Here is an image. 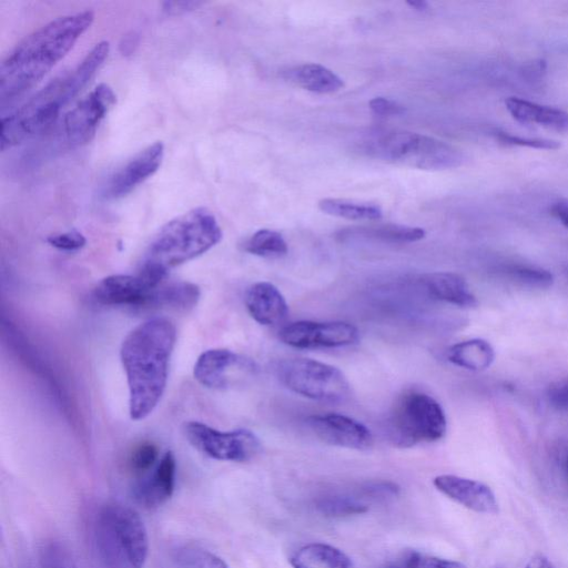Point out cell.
<instances>
[{
    "label": "cell",
    "mask_w": 568,
    "mask_h": 568,
    "mask_svg": "<svg viewBox=\"0 0 568 568\" xmlns=\"http://www.w3.org/2000/svg\"><path fill=\"white\" fill-rule=\"evenodd\" d=\"M567 472H568V459H567Z\"/></svg>",
    "instance_id": "cell-44"
},
{
    "label": "cell",
    "mask_w": 568,
    "mask_h": 568,
    "mask_svg": "<svg viewBox=\"0 0 568 568\" xmlns=\"http://www.w3.org/2000/svg\"><path fill=\"white\" fill-rule=\"evenodd\" d=\"M94 20L90 10L59 17L20 42L0 67L2 105L13 103L34 88L67 56Z\"/></svg>",
    "instance_id": "cell-2"
},
{
    "label": "cell",
    "mask_w": 568,
    "mask_h": 568,
    "mask_svg": "<svg viewBox=\"0 0 568 568\" xmlns=\"http://www.w3.org/2000/svg\"><path fill=\"white\" fill-rule=\"evenodd\" d=\"M50 246L57 250L65 252H76L86 246L87 239L77 230H71L57 235L50 236L47 239Z\"/></svg>",
    "instance_id": "cell-36"
},
{
    "label": "cell",
    "mask_w": 568,
    "mask_h": 568,
    "mask_svg": "<svg viewBox=\"0 0 568 568\" xmlns=\"http://www.w3.org/2000/svg\"><path fill=\"white\" fill-rule=\"evenodd\" d=\"M552 215L560 220L565 227L568 228V201L562 200L555 202L551 208Z\"/></svg>",
    "instance_id": "cell-40"
},
{
    "label": "cell",
    "mask_w": 568,
    "mask_h": 568,
    "mask_svg": "<svg viewBox=\"0 0 568 568\" xmlns=\"http://www.w3.org/2000/svg\"><path fill=\"white\" fill-rule=\"evenodd\" d=\"M360 494L364 499L371 501H387L394 499L400 494V488L397 484L389 481L368 482L361 486Z\"/></svg>",
    "instance_id": "cell-35"
},
{
    "label": "cell",
    "mask_w": 568,
    "mask_h": 568,
    "mask_svg": "<svg viewBox=\"0 0 568 568\" xmlns=\"http://www.w3.org/2000/svg\"><path fill=\"white\" fill-rule=\"evenodd\" d=\"M317 510L320 514L331 519H341V517H349L361 515L369 511L368 504L361 497L330 494L320 497L316 503Z\"/></svg>",
    "instance_id": "cell-27"
},
{
    "label": "cell",
    "mask_w": 568,
    "mask_h": 568,
    "mask_svg": "<svg viewBox=\"0 0 568 568\" xmlns=\"http://www.w3.org/2000/svg\"><path fill=\"white\" fill-rule=\"evenodd\" d=\"M165 157V146L155 142L128 160L111 176L104 187V197L108 200L124 198L131 194L146 180L156 174Z\"/></svg>",
    "instance_id": "cell-14"
},
{
    "label": "cell",
    "mask_w": 568,
    "mask_h": 568,
    "mask_svg": "<svg viewBox=\"0 0 568 568\" xmlns=\"http://www.w3.org/2000/svg\"><path fill=\"white\" fill-rule=\"evenodd\" d=\"M95 542L100 559L108 568H144L146 565L147 527L140 515L127 505L110 503L99 511Z\"/></svg>",
    "instance_id": "cell-6"
},
{
    "label": "cell",
    "mask_w": 568,
    "mask_h": 568,
    "mask_svg": "<svg viewBox=\"0 0 568 568\" xmlns=\"http://www.w3.org/2000/svg\"><path fill=\"white\" fill-rule=\"evenodd\" d=\"M175 560L179 568H230L220 556L199 545L180 547Z\"/></svg>",
    "instance_id": "cell-30"
},
{
    "label": "cell",
    "mask_w": 568,
    "mask_h": 568,
    "mask_svg": "<svg viewBox=\"0 0 568 568\" xmlns=\"http://www.w3.org/2000/svg\"><path fill=\"white\" fill-rule=\"evenodd\" d=\"M116 104L114 90L101 84L64 118V134L70 147L85 146L93 140L101 121Z\"/></svg>",
    "instance_id": "cell-11"
},
{
    "label": "cell",
    "mask_w": 568,
    "mask_h": 568,
    "mask_svg": "<svg viewBox=\"0 0 568 568\" xmlns=\"http://www.w3.org/2000/svg\"><path fill=\"white\" fill-rule=\"evenodd\" d=\"M383 568H466L463 564L454 561L438 559V557L425 556L417 551H408L401 554L398 559L385 565Z\"/></svg>",
    "instance_id": "cell-31"
},
{
    "label": "cell",
    "mask_w": 568,
    "mask_h": 568,
    "mask_svg": "<svg viewBox=\"0 0 568 568\" xmlns=\"http://www.w3.org/2000/svg\"><path fill=\"white\" fill-rule=\"evenodd\" d=\"M250 255L275 259L287 255L288 243L281 233L269 229H262L252 235L243 246Z\"/></svg>",
    "instance_id": "cell-28"
},
{
    "label": "cell",
    "mask_w": 568,
    "mask_h": 568,
    "mask_svg": "<svg viewBox=\"0 0 568 568\" xmlns=\"http://www.w3.org/2000/svg\"><path fill=\"white\" fill-rule=\"evenodd\" d=\"M433 484L438 491L466 509L485 514L499 512L494 493L481 482L445 474L436 476Z\"/></svg>",
    "instance_id": "cell-17"
},
{
    "label": "cell",
    "mask_w": 568,
    "mask_h": 568,
    "mask_svg": "<svg viewBox=\"0 0 568 568\" xmlns=\"http://www.w3.org/2000/svg\"><path fill=\"white\" fill-rule=\"evenodd\" d=\"M362 154L389 164L420 170L461 167L464 152L439 139L404 130H372L358 142Z\"/></svg>",
    "instance_id": "cell-5"
},
{
    "label": "cell",
    "mask_w": 568,
    "mask_h": 568,
    "mask_svg": "<svg viewBox=\"0 0 568 568\" xmlns=\"http://www.w3.org/2000/svg\"><path fill=\"white\" fill-rule=\"evenodd\" d=\"M503 272L507 279L529 289H550L554 283V277L550 271L537 267L512 265L506 267Z\"/></svg>",
    "instance_id": "cell-29"
},
{
    "label": "cell",
    "mask_w": 568,
    "mask_h": 568,
    "mask_svg": "<svg viewBox=\"0 0 568 568\" xmlns=\"http://www.w3.org/2000/svg\"><path fill=\"white\" fill-rule=\"evenodd\" d=\"M176 341L175 324L165 318H154L139 324L121 344L120 359L127 377L131 420H145L158 407L167 388Z\"/></svg>",
    "instance_id": "cell-1"
},
{
    "label": "cell",
    "mask_w": 568,
    "mask_h": 568,
    "mask_svg": "<svg viewBox=\"0 0 568 568\" xmlns=\"http://www.w3.org/2000/svg\"><path fill=\"white\" fill-rule=\"evenodd\" d=\"M359 330L341 321H298L279 332V339L296 349H336L350 347L359 341Z\"/></svg>",
    "instance_id": "cell-10"
},
{
    "label": "cell",
    "mask_w": 568,
    "mask_h": 568,
    "mask_svg": "<svg viewBox=\"0 0 568 568\" xmlns=\"http://www.w3.org/2000/svg\"><path fill=\"white\" fill-rule=\"evenodd\" d=\"M319 208L327 215L354 221H373L383 217L381 207L369 202H358L344 199H323Z\"/></svg>",
    "instance_id": "cell-26"
},
{
    "label": "cell",
    "mask_w": 568,
    "mask_h": 568,
    "mask_svg": "<svg viewBox=\"0 0 568 568\" xmlns=\"http://www.w3.org/2000/svg\"><path fill=\"white\" fill-rule=\"evenodd\" d=\"M546 64L543 60H539V62H533L529 66L524 68V75L530 79H537L541 78L542 75L545 73Z\"/></svg>",
    "instance_id": "cell-41"
},
{
    "label": "cell",
    "mask_w": 568,
    "mask_h": 568,
    "mask_svg": "<svg viewBox=\"0 0 568 568\" xmlns=\"http://www.w3.org/2000/svg\"><path fill=\"white\" fill-rule=\"evenodd\" d=\"M494 136L496 140H499L501 142V144L507 146H519L542 150H557L561 148L560 142L552 139L523 138L507 133H501V131H499V133H496Z\"/></svg>",
    "instance_id": "cell-34"
},
{
    "label": "cell",
    "mask_w": 568,
    "mask_h": 568,
    "mask_svg": "<svg viewBox=\"0 0 568 568\" xmlns=\"http://www.w3.org/2000/svg\"><path fill=\"white\" fill-rule=\"evenodd\" d=\"M284 79L314 94L337 93L344 87L343 80L332 70L318 64L294 66L284 71Z\"/></svg>",
    "instance_id": "cell-21"
},
{
    "label": "cell",
    "mask_w": 568,
    "mask_h": 568,
    "mask_svg": "<svg viewBox=\"0 0 568 568\" xmlns=\"http://www.w3.org/2000/svg\"><path fill=\"white\" fill-rule=\"evenodd\" d=\"M446 358L456 367L480 372L488 370L495 360V352L488 341L472 339L454 344Z\"/></svg>",
    "instance_id": "cell-23"
},
{
    "label": "cell",
    "mask_w": 568,
    "mask_h": 568,
    "mask_svg": "<svg viewBox=\"0 0 568 568\" xmlns=\"http://www.w3.org/2000/svg\"><path fill=\"white\" fill-rule=\"evenodd\" d=\"M448 421L441 404L431 395L408 392L395 403L388 421V436L401 449L442 440Z\"/></svg>",
    "instance_id": "cell-7"
},
{
    "label": "cell",
    "mask_w": 568,
    "mask_h": 568,
    "mask_svg": "<svg viewBox=\"0 0 568 568\" xmlns=\"http://www.w3.org/2000/svg\"><path fill=\"white\" fill-rule=\"evenodd\" d=\"M43 568H78L73 557L62 544L50 543L42 552Z\"/></svg>",
    "instance_id": "cell-33"
},
{
    "label": "cell",
    "mask_w": 568,
    "mask_h": 568,
    "mask_svg": "<svg viewBox=\"0 0 568 568\" xmlns=\"http://www.w3.org/2000/svg\"><path fill=\"white\" fill-rule=\"evenodd\" d=\"M526 568H555L554 565L546 559L543 555H537L533 557Z\"/></svg>",
    "instance_id": "cell-42"
},
{
    "label": "cell",
    "mask_w": 568,
    "mask_h": 568,
    "mask_svg": "<svg viewBox=\"0 0 568 568\" xmlns=\"http://www.w3.org/2000/svg\"><path fill=\"white\" fill-rule=\"evenodd\" d=\"M184 432L190 444L212 460L245 463L255 459L262 448L258 436L246 429L222 432L191 421Z\"/></svg>",
    "instance_id": "cell-9"
},
{
    "label": "cell",
    "mask_w": 568,
    "mask_h": 568,
    "mask_svg": "<svg viewBox=\"0 0 568 568\" xmlns=\"http://www.w3.org/2000/svg\"><path fill=\"white\" fill-rule=\"evenodd\" d=\"M154 289L139 275H115L100 281L94 298L101 306L146 308Z\"/></svg>",
    "instance_id": "cell-16"
},
{
    "label": "cell",
    "mask_w": 568,
    "mask_h": 568,
    "mask_svg": "<svg viewBox=\"0 0 568 568\" xmlns=\"http://www.w3.org/2000/svg\"><path fill=\"white\" fill-rule=\"evenodd\" d=\"M221 239L219 222L208 209L184 213L168 222L152 239L138 275L157 288L170 270L205 255Z\"/></svg>",
    "instance_id": "cell-4"
},
{
    "label": "cell",
    "mask_w": 568,
    "mask_h": 568,
    "mask_svg": "<svg viewBox=\"0 0 568 568\" xmlns=\"http://www.w3.org/2000/svg\"><path fill=\"white\" fill-rule=\"evenodd\" d=\"M245 302L250 316L261 326H276L288 317L286 298L270 282L252 284L246 292Z\"/></svg>",
    "instance_id": "cell-18"
},
{
    "label": "cell",
    "mask_w": 568,
    "mask_h": 568,
    "mask_svg": "<svg viewBox=\"0 0 568 568\" xmlns=\"http://www.w3.org/2000/svg\"><path fill=\"white\" fill-rule=\"evenodd\" d=\"M338 236L341 240L361 238L389 243H412L423 240L426 232L418 227L382 225L344 229Z\"/></svg>",
    "instance_id": "cell-24"
},
{
    "label": "cell",
    "mask_w": 568,
    "mask_h": 568,
    "mask_svg": "<svg viewBox=\"0 0 568 568\" xmlns=\"http://www.w3.org/2000/svg\"><path fill=\"white\" fill-rule=\"evenodd\" d=\"M159 450L150 442L141 443L130 455V470L139 476L149 473L158 464Z\"/></svg>",
    "instance_id": "cell-32"
},
{
    "label": "cell",
    "mask_w": 568,
    "mask_h": 568,
    "mask_svg": "<svg viewBox=\"0 0 568 568\" xmlns=\"http://www.w3.org/2000/svg\"><path fill=\"white\" fill-rule=\"evenodd\" d=\"M108 42L97 44L75 68L49 83L27 103L3 119L2 150L12 149L24 141L45 133L63 109L83 90L104 66L109 56Z\"/></svg>",
    "instance_id": "cell-3"
},
{
    "label": "cell",
    "mask_w": 568,
    "mask_h": 568,
    "mask_svg": "<svg viewBox=\"0 0 568 568\" xmlns=\"http://www.w3.org/2000/svg\"><path fill=\"white\" fill-rule=\"evenodd\" d=\"M549 398L554 408L568 411V381L554 385L550 391Z\"/></svg>",
    "instance_id": "cell-38"
},
{
    "label": "cell",
    "mask_w": 568,
    "mask_h": 568,
    "mask_svg": "<svg viewBox=\"0 0 568 568\" xmlns=\"http://www.w3.org/2000/svg\"><path fill=\"white\" fill-rule=\"evenodd\" d=\"M199 2H167L164 4V12L168 15H181L200 7Z\"/></svg>",
    "instance_id": "cell-39"
},
{
    "label": "cell",
    "mask_w": 568,
    "mask_h": 568,
    "mask_svg": "<svg viewBox=\"0 0 568 568\" xmlns=\"http://www.w3.org/2000/svg\"><path fill=\"white\" fill-rule=\"evenodd\" d=\"M307 423L318 439L338 448L368 451L374 443L370 429L347 415L337 413L312 415Z\"/></svg>",
    "instance_id": "cell-13"
},
{
    "label": "cell",
    "mask_w": 568,
    "mask_h": 568,
    "mask_svg": "<svg viewBox=\"0 0 568 568\" xmlns=\"http://www.w3.org/2000/svg\"><path fill=\"white\" fill-rule=\"evenodd\" d=\"M408 5L414 9L420 10V12L428 9L429 7L428 3L424 2V0H409Z\"/></svg>",
    "instance_id": "cell-43"
},
{
    "label": "cell",
    "mask_w": 568,
    "mask_h": 568,
    "mask_svg": "<svg viewBox=\"0 0 568 568\" xmlns=\"http://www.w3.org/2000/svg\"><path fill=\"white\" fill-rule=\"evenodd\" d=\"M293 568H352L350 557L337 547L313 543L301 547L291 557Z\"/></svg>",
    "instance_id": "cell-25"
},
{
    "label": "cell",
    "mask_w": 568,
    "mask_h": 568,
    "mask_svg": "<svg viewBox=\"0 0 568 568\" xmlns=\"http://www.w3.org/2000/svg\"><path fill=\"white\" fill-rule=\"evenodd\" d=\"M426 290L439 301L464 309L479 306L478 299L471 292L468 282L451 272H436L423 279Z\"/></svg>",
    "instance_id": "cell-19"
},
{
    "label": "cell",
    "mask_w": 568,
    "mask_h": 568,
    "mask_svg": "<svg viewBox=\"0 0 568 568\" xmlns=\"http://www.w3.org/2000/svg\"><path fill=\"white\" fill-rule=\"evenodd\" d=\"M369 106L374 115L381 117L400 116L407 111L404 106L382 97L372 99Z\"/></svg>",
    "instance_id": "cell-37"
},
{
    "label": "cell",
    "mask_w": 568,
    "mask_h": 568,
    "mask_svg": "<svg viewBox=\"0 0 568 568\" xmlns=\"http://www.w3.org/2000/svg\"><path fill=\"white\" fill-rule=\"evenodd\" d=\"M200 296V289L195 283H162L152 290L146 308L188 311L197 306Z\"/></svg>",
    "instance_id": "cell-22"
},
{
    "label": "cell",
    "mask_w": 568,
    "mask_h": 568,
    "mask_svg": "<svg viewBox=\"0 0 568 568\" xmlns=\"http://www.w3.org/2000/svg\"><path fill=\"white\" fill-rule=\"evenodd\" d=\"M281 383L301 397L324 403H340L350 395V383L333 365L312 359H289L278 365Z\"/></svg>",
    "instance_id": "cell-8"
},
{
    "label": "cell",
    "mask_w": 568,
    "mask_h": 568,
    "mask_svg": "<svg viewBox=\"0 0 568 568\" xmlns=\"http://www.w3.org/2000/svg\"><path fill=\"white\" fill-rule=\"evenodd\" d=\"M177 461L174 453L167 452L149 473L142 476L131 490L135 502L146 510L165 505L176 489Z\"/></svg>",
    "instance_id": "cell-15"
},
{
    "label": "cell",
    "mask_w": 568,
    "mask_h": 568,
    "mask_svg": "<svg viewBox=\"0 0 568 568\" xmlns=\"http://www.w3.org/2000/svg\"><path fill=\"white\" fill-rule=\"evenodd\" d=\"M507 111L523 125L541 126L568 133V113L561 109L547 107L520 98L505 101Z\"/></svg>",
    "instance_id": "cell-20"
},
{
    "label": "cell",
    "mask_w": 568,
    "mask_h": 568,
    "mask_svg": "<svg viewBox=\"0 0 568 568\" xmlns=\"http://www.w3.org/2000/svg\"><path fill=\"white\" fill-rule=\"evenodd\" d=\"M256 365L249 359L227 349H212L200 355L194 375L208 389H227L241 375L252 374Z\"/></svg>",
    "instance_id": "cell-12"
}]
</instances>
